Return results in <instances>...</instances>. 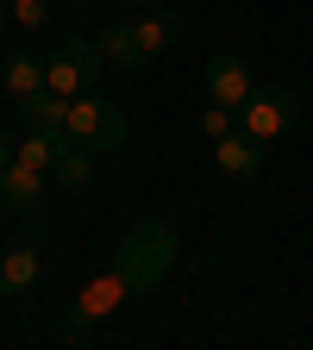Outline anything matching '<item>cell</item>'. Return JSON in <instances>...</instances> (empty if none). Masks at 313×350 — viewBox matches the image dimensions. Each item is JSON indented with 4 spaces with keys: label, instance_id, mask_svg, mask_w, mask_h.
I'll use <instances>...</instances> for the list:
<instances>
[{
    "label": "cell",
    "instance_id": "cell-1",
    "mask_svg": "<svg viewBox=\"0 0 313 350\" xmlns=\"http://www.w3.org/2000/svg\"><path fill=\"white\" fill-rule=\"evenodd\" d=\"M113 269H119V282L132 288V294H151V288H163V275L175 269V232L163 226V219H138L125 238H119V250H113Z\"/></svg>",
    "mask_w": 313,
    "mask_h": 350
},
{
    "label": "cell",
    "instance_id": "cell-2",
    "mask_svg": "<svg viewBox=\"0 0 313 350\" xmlns=\"http://www.w3.org/2000/svg\"><path fill=\"white\" fill-rule=\"evenodd\" d=\"M63 138H69V144H82V150H95V157H107V150H119V144H125V113L88 88V94H75V100H69Z\"/></svg>",
    "mask_w": 313,
    "mask_h": 350
},
{
    "label": "cell",
    "instance_id": "cell-3",
    "mask_svg": "<svg viewBox=\"0 0 313 350\" xmlns=\"http://www.w3.org/2000/svg\"><path fill=\"white\" fill-rule=\"evenodd\" d=\"M132 300V288L119 282V269H101V275H88L82 288H75V300L63 306V338H88V325H95V319H113L119 313V306Z\"/></svg>",
    "mask_w": 313,
    "mask_h": 350
},
{
    "label": "cell",
    "instance_id": "cell-4",
    "mask_svg": "<svg viewBox=\"0 0 313 350\" xmlns=\"http://www.w3.org/2000/svg\"><path fill=\"white\" fill-rule=\"evenodd\" d=\"M295 113H301V94H295L288 81L251 88V94H245V107H238V131H251L257 144H276L282 131L295 125Z\"/></svg>",
    "mask_w": 313,
    "mask_h": 350
},
{
    "label": "cell",
    "instance_id": "cell-5",
    "mask_svg": "<svg viewBox=\"0 0 313 350\" xmlns=\"http://www.w3.org/2000/svg\"><path fill=\"white\" fill-rule=\"evenodd\" d=\"M101 69H107V57L88 38H63L57 51L44 57V88H57L63 100H75V94H88V88L101 81Z\"/></svg>",
    "mask_w": 313,
    "mask_h": 350
},
{
    "label": "cell",
    "instance_id": "cell-6",
    "mask_svg": "<svg viewBox=\"0 0 313 350\" xmlns=\"http://www.w3.org/2000/svg\"><path fill=\"white\" fill-rule=\"evenodd\" d=\"M201 88H207V100H219V107H245V94H251V63L238 57V51H219V57H207V69H201Z\"/></svg>",
    "mask_w": 313,
    "mask_h": 350
},
{
    "label": "cell",
    "instance_id": "cell-7",
    "mask_svg": "<svg viewBox=\"0 0 313 350\" xmlns=\"http://www.w3.org/2000/svg\"><path fill=\"white\" fill-rule=\"evenodd\" d=\"M38 206H44V169H25L13 157L7 169H0V213H7V219H25Z\"/></svg>",
    "mask_w": 313,
    "mask_h": 350
},
{
    "label": "cell",
    "instance_id": "cell-8",
    "mask_svg": "<svg viewBox=\"0 0 313 350\" xmlns=\"http://www.w3.org/2000/svg\"><path fill=\"white\" fill-rule=\"evenodd\" d=\"M213 169L232 175V182H257L263 175V144L251 131H226V138H213Z\"/></svg>",
    "mask_w": 313,
    "mask_h": 350
},
{
    "label": "cell",
    "instance_id": "cell-9",
    "mask_svg": "<svg viewBox=\"0 0 313 350\" xmlns=\"http://www.w3.org/2000/svg\"><path fill=\"white\" fill-rule=\"evenodd\" d=\"M38 269H44V256H38L32 238H25V244H7V250H0V300L32 294V288H38Z\"/></svg>",
    "mask_w": 313,
    "mask_h": 350
},
{
    "label": "cell",
    "instance_id": "cell-10",
    "mask_svg": "<svg viewBox=\"0 0 313 350\" xmlns=\"http://www.w3.org/2000/svg\"><path fill=\"white\" fill-rule=\"evenodd\" d=\"M95 51L113 63V69H145L151 57L138 51V31H132L125 19H113V25H101V38H95Z\"/></svg>",
    "mask_w": 313,
    "mask_h": 350
},
{
    "label": "cell",
    "instance_id": "cell-11",
    "mask_svg": "<svg viewBox=\"0 0 313 350\" xmlns=\"http://www.w3.org/2000/svg\"><path fill=\"white\" fill-rule=\"evenodd\" d=\"M0 88H7L13 100L38 94V88H44V57H38V51H13L7 63H0Z\"/></svg>",
    "mask_w": 313,
    "mask_h": 350
},
{
    "label": "cell",
    "instance_id": "cell-12",
    "mask_svg": "<svg viewBox=\"0 0 313 350\" xmlns=\"http://www.w3.org/2000/svg\"><path fill=\"white\" fill-rule=\"evenodd\" d=\"M132 31H138V51L145 57H163L175 38H182V19H175L169 7H157V13H145V19H132Z\"/></svg>",
    "mask_w": 313,
    "mask_h": 350
},
{
    "label": "cell",
    "instance_id": "cell-13",
    "mask_svg": "<svg viewBox=\"0 0 313 350\" xmlns=\"http://www.w3.org/2000/svg\"><path fill=\"white\" fill-rule=\"evenodd\" d=\"M63 144H69V138H63V131H44V125H32V131H25V138L13 144V157H19L25 169H57V157H63Z\"/></svg>",
    "mask_w": 313,
    "mask_h": 350
},
{
    "label": "cell",
    "instance_id": "cell-14",
    "mask_svg": "<svg viewBox=\"0 0 313 350\" xmlns=\"http://www.w3.org/2000/svg\"><path fill=\"white\" fill-rule=\"evenodd\" d=\"M19 107H25V119L44 125V131H63V119H69V100L57 94V88H38V94H25Z\"/></svg>",
    "mask_w": 313,
    "mask_h": 350
},
{
    "label": "cell",
    "instance_id": "cell-15",
    "mask_svg": "<svg viewBox=\"0 0 313 350\" xmlns=\"http://www.w3.org/2000/svg\"><path fill=\"white\" fill-rule=\"evenodd\" d=\"M57 182H63L69 194H82L88 182H95V150H82V144H63V157H57Z\"/></svg>",
    "mask_w": 313,
    "mask_h": 350
},
{
    "label": "cell",
    "instance_id": "cell-16",
    "mask_svg": "<svg viewBox=\"0 0 313 350\" xmlns=\"http://www.w3.org/2000/svg\"><path fill=\"white\" fill-rule=\"evenodd\" d=\"M232 125H238V113H232V107H219V100H207V113H201V131H207V138H226Z\"/></svg>",
    "mask_w": 313,
    "mask_h": 350
},
{
    "label": "cell",
    "instance_id": "cell-17",
    "mask_svg": "<svg viewBox=\"0 0 313 350\" xmlns=\"http://www.w3.org/2000/svg\"><path fill=\"white\" fill-rule=\"evenodd\" d=\"M7 7H13L19 25H44V19H51V0H7Z\"/></svg>",
    "mask_w": 313,
    "mask_h": 350
},
{
    "label": "cell",
    "instance_id": "cell-18",
    "mask_svg": "<svg viewBox=\"0 0 313 350\" xmlns=\"http://www.w3.org/2000/svg\"><path fill=\"white\" fill-rule=\"evenodd\" d=\"M13 163V138H7V131H0V169H7Z\"/></svg>",
    "mask_w": 313,
    "mask_h": 350
},
{
    "label": "cell",
    "instance_id": "cell-19",
    "mask_svg": "<svg viewBox=\"0 0 313 350\" xmlns=\"http://www.w3.org/2000/svg\"><path fill=\"white\" fill-rule=\"evenodd\" d=\"M7 19H13V7H7V0H0V31H7Z\"/></svg>",
    "mask_w": 313,
    "mask_h": 350
},
{
    "label": "cell",
    "instance_id": "cell-20",
    "mask_svg": "<svg viewBox=\"0 0 313 350\" xmlns=\"http://www.w3.org/2000/svg\"><path fill=\"white\" fill-rule=\"evenodd\" d=\"M119 7H157V0H119Z\"/></svg>",
    "mask_w": 313,
    "mask_h": 350
},
{
    "label": "cell",
    "instance_id": "cell-21",
    "mask_svg": "<svg viewBox=\"0 0 313 350\" xmlns=\"http://www.w3.org/2000/svg\"><path fill=\"white\" fill-rule=\"evenodd\" d=\"M0 219H7V213H0Z\"/></svg>",
    "mask_w": 313,
    "mask_h": 350
}]
</instances>
